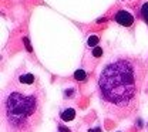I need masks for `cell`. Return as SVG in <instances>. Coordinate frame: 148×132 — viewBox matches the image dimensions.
I'll return each mask as SVG.
<instances>
[{
  "label": "cell",
  "mask_w": 148,
  "mask_h": 132,
  "mask_svg": "<svg viewBox=\"0 0 148 132\" xmlns=\"http://www.w3.org/2000/svg\"><path fill=\"white\" fill-rule=\"evenodd\" d=\"M147 74V63L131 54H117L103 65L98 77V97L110 118L121 121L138 111Z\"/></svg>",
  "instance_id": "1"
},
{
  "label": "cell",
  "mask_w": 148,
  "mask_h": 132,
  "mask_svg": "<svg viewBox=\"0 0 148 132\" xmlns=\"http://www.w3.org/2000/svg\"><path fill=\"white\" fill-rule=\"evenodd\" d=\"M43 94L34 85L10 87L1 97V122L6 132H36L41 122Z\"/></svg>",
  "instance_id": "2"
},
{
  "label": "cell",
  "mask_w": 148,
  "mask_h": 132,
  "mask_svg": "<svg viewBox=\"0 0 148 132\" xmlns=\"http://www.w3.org/2000/svg\"><path fill=\"white\" fill-rule=\"evenodd\" d=\"M115 21L123 27H131L134 24V17L127 10H118L115 13Z\"/></svg>",
  "instance_id": "3"
},
{
  "label": "cell",
  "mask_w": 148,
  "mask_h": 132,
  "mask_svg": "<svg viewBox=\"0 0 148 132\" xmlns=\"http://www.w3.org/2000/svg\"><path fill=\"white\" fill-rule=\"evenodd\" d=\"M34 81H36V78L33 74H30V73H23L21 76L18 77V84L20 85H34Z\"/></svg>",
  "instance_id": "4"
},
{
  "label": "cell",
  "mask_w": 148,
  "mask_h": 132,
  "mask_svg": "<svg viewBox=\"0 0 148 132\" xmlns=\"http://www.w3.org/2000/svg\"><path fill=\"white\" fill-rule=\"evenodd\" d=\"M60 118H61L63 121H73L74 118H75V111H74L73 108H67V110H64V111L61 112Z\"/></svg>",
  "instance_id": "5"
},
{
  "label": "cell",
  "mask_w": 148,
  "mask_h": 132,
  "mask_svg": "<svg viewBox=\"0 0 148 132\" xmlns=\"http://www.w3.org/2000/svg\"><path fill=\"white\" fill-rule=\"evenodd\" d=\"M74 78L77 80V81H84L87 76H86V73H84V70H77L75 73H74Z\"/></svg>",
  "instance_id": "6"
},
{
  "label": "cell",
  "mask_w": 148,
  "mask_h": 132,
  "mask_svg": "<svg viewBox=\"0 0 148 132\" xmlns=\"http://www.w3.org/2000/svg\"><path fill=\"white\" fill-rule=\"evenodd\" d=\"M98 41H100L98 36L92 34V36H90V37H88V41H87V44H88V47H95V46L98 44Z\"/></svg>",
  "instance_id": "7"
},
{
  "label": "cell",
  "mask_w": 148,
  "mask_h": 132,
  "mask_svg": "<svg viewBox=\"0 0 148 132\" xmlns=\"http://www.w3.org/2000/svg\"><path fill=\"white\" fill-rule=\"evenodd\" d=\"M141 14H143V19L145 20V23L148 24V1L143 4V7H141Z\"/></svg>",
  "instance_id": "8"
},
{
  "label": "cell",
  "mask_w": 148,
  "mask_h": 132,
  "mask_svg": "<svg viewBox=\"0 0 148 132\" xmlns=\"http://www.w3.org/2000/svg\"><path fill=\"white\" fill-rule=\"evenodd\" d=\"M92 56L95 57V58H100V57L103 56V48H101V47H98V46L92 47Z\"/></svg>",
  "instance_id": "9"
},
{
  "label": "cell",
  "mask_w": 148,
  "mask_h": 132,
  "mask_svg": "<svg viewBox=\"0 0 148 132\" xmlns=\"http://www.w3.org/2000/svg\"><path fill=\"white\" fill-rule=\"evenodd\" d=\"M24 43H26V48H27V51H32V46H30L29 38H27V37H24Z\"/></svg>",
  "instance_id": "10"
},
{
  "label": "cell",
  "mask_w": 148,
  "mask_h": 132,
  "mask_svg": "<svg viewBox=\"0 0 148 132\" xmlns=\"http://www.w3.org/2000/svg\"><path fill=\"white\" fill-rule=\"evenodd\" d=\"M58 129H60V131H61V132H71V131H70V129H67V128H64L63 125H60V127H58Z\"/></svg>",
  "instance_id": "11"
},
{
  "label": "cell",
  "mask_w": 148,
  "mask_h": 132,
  "mask_svg": "<svg viewBox=\"0 0 148 132\" xmlns=\"http://www.w3.org/2000/svg\"><path fill=\"white\" fill-rule=\"evenodd\" d=\"M90 132H100V129H95V131H91V129H90Z\"/></svg>",
  "instance_id": "12"
}]
</instances>
